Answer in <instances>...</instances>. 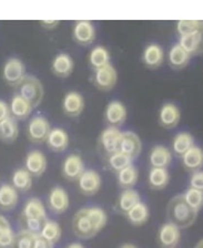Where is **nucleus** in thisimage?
Masks as SVG:
<instances>
[{
  "label": "nucleus",
  "mask_w": 203,
  "mask_h": 248,
  "mask_svg": "<svg viewBox=\"0 0 203 248\" xmlns=\"http://www.w3.org/2000/svg\"><path fill=\"white\" fill-rule=\"evenodd\" d=\"M128 116L127 108L120 101L113 100L109 102L104 110V120L108 126L120 127L126 122Z\"/></svg>",
  "instance_id": "nucleus-12"
},
{
  "label": "nucleus",
  "mask_w": 203,
  "mask_h": 248,
  "mask_svg": "<svg viewBox=\"0 0 203 248\" xmlns=\"http://www.w3.org/2000/svg\"><path fill=\"white\" fill-rule=\"evenodd\" d=\"M170 182V174L167 169L151 168L148 174V183L151 189L161 191L166 188Z\"/></svg>",
  "instance_id": "nucleus-32"
},
{
  "label": "nucleus",
  "mask_w": 203,
  "mask_h": 248,
  "mask_svg": "<svg viewBox=\"0 0 203 248\" xmlns=\"http://www.w3.org/2000/svg\"><path fill=\"white\" fill-rule=\"evenodd\" d=\"M126 217L128 222L134 225V226H142L148 222L150 217L149 207L143 202H140L128 213H126Z\"/></svg>",
  "instance_id": "nucleus-33"
},
{
  "label": "nucleus",
  "mask_w": 203,
  "mask_h": 248,
  "mask_svg": "<svg viewBox=\"0 0 203 248\" xmlns=\"http://www.w3.org/2000/svg\"><path fill=\"white\" fill-rule=\"evenodd\" d=\"M53 245L48 240L45 239L42 236L37 235L36 239H34V248H52Z\"/></svg>",
  "instance_id": "nucleus-46"
},
{
  "label": "nucleus",
  "mask_w": 203,
  "mask_h": 248,
  "mask_svg": "<svg viewBox=\"0 0 203 248\" xmlns=\"http://www.w3.org/2000/svg\"><path fill=\"white\" fill-rule=\"evenodd\" d=\"M46 155L38 150H33L27 153L25 157V169L33 177H40L47 170Z\"/></svg>",
  "instance_id": "nucleus-17"
},
{
  "label": "nucleus",
  "mask_w": 203,
  "mask_h": 248,
  "mask_svg": "<svg viewBox=\"0 0 203 248\" xmlns=\"http://www.w3.org/2000/svg\"><path fill=\"white\" fill-rule=\"evenodd\" d=\"M120 248H138V247L132 245V244H124V245H122Z\"/></svg>",
  "instance_id": "nucleus-49"
},
{
  "label": "nucleus",
  "mask_w": 203,
  "mask_h": 248,
  "mask_svg": "<svg viewBox=\"0 0 203 248\" xmlns=\"http://www.w3.org/2000/svg\"><path fill=\"white\" fill-rule=\"evenodd\" d=\"M16 93L28 102L31 108H37L44 98V87L36 77L26 75L15 87Z\"/></svg>",
  "instance_id": "nucleus-2"
},
{
  "label": "nucleus",
  "mask_w": 203,
  "mask_h": 248,
  "mask_svg": "<svg viewBox=\"0 0 203 248\" xmlns=\"http://www.w3.org/2000/svg\"><path fill=\"white\" fill-rule=\"evenodd\" d=\"M9 110H10V116L15 120H26L29 118L33 111L30 104L27 102L25 99H22L20 95L17 93L11 98L9 103Z\"/></svg>",
  "instance_id": "nucleus-27"
},
{
  "label": "nucleus",
  "mask_w": 203,
  "mask_h": 248,
  "mask_svg": "<svg viewBox=\"0 0 203 248\" xmlns=\"http://www.w3.org/2000/svg\"><path fill=\"white\" fill-rule=\"evenodd\" d=\"M75 68L72 58L66 52L58 53L52 59L51 71L58 78H67L71 75Z\"/></svg>",
  "instance_id": "nucleus-20"
},
{
  "label": "nucleus",
  "mask_w": 203,
  "mask_h": 248,
  "mask_svg": "<svg viewBox=\"0 0 203 248\" xmlns=\"http://www.w3.org/2000/svg\"><path fill=\"white\" fill-rule=\"evenodd\" d=\"M194 248H203V239H201L200 242H198V244Z\"/></svg>",
  "instance_id": "nucleus-50"
},
{
  "label": "nucleus",
  "mask_w": 203,
  "mask_h": 248,
  "mask_svg": "<svg viewBox=\"0 0 203 248\" xmlns=\"http://www.w3.org/2000/svg\"><path fill=\"white\" fill-rule=\"evenodd\" d=\"M121 134L122 132L119 130V127L115 126H107L100 133L98 139L99 147L107 156L118 151Z\"/></svg>",
  "instance_id": "nucleus-11"
},
{
  "label": "nucleus",
  "mask_w": 203,
  "mask_h": 248,
  "mask_svg": "<svg viewBox=\"0 0 203 248\" xmlns=\"http://www.w3.org/2000/svg\"><path fill=\"white\" fill-rule=\"evenodd\" d=\"M59 23H60L59 20H42V21H40V25L42 26V28H45L47 30L56 29Z\"/></svg>",
  "instance_id": "nucleus-47"
},
{
  "label": "nucleus",
  "mask_w": 203,
  "mask_h": 248,
  "mask_svg": "<svg viewBox=\"0 0 203 248\" xmlns=\"http://www.w3.org/2000/svg\"><path fill=\"white\" fill-rule=\"evenodd\" d=\"M26 76V67L18 58H9L2 67V79L7 84L16 87Z\"/></svg>",
  "instance_id": "nucleus-7"
},
{
  "label": "nucleus",
  "mask_w": 203,
  "mask_h": 248,
  "mask_svg": "<svg viewBox=\"0 0 203 248\" xmlns=\"http://www.w3.org/2000/svg\"><path fill=\"white\" fill-rule=\"evenodd\" d=\"M202 20H179L177 22V32L180 37L193 33L200 28Z\"/></svg>",
  "instance_id": "nucleus-43"
},
{
  "label": "nucleus",
  "mask_w": 203,
  "mask_h": 248,
  "mask_svg": "<svg viewBox=\"0 0 203 248\" xmlns=\"http://www.w3.org/2000/svg\"><path fill=\"white\" fill-rule=\"evenodd\" d=\"M62 112L69 118H77L83 113L85 108L84 96L77 91H69L62 99Z\"/></svg>",
  "instance_id": "nucleus-16"
},
{
  "label": "nucleus",
  "mask_w": 203,
  "mask_h": 248,
  "mask_svg": "<svg viewBox=\"0 0 203 248\" xmlns=\"http://www.w3.org/2000/svg\"><path fill=\"white\" fill-rule=\"evenodd\" d=\"M11 185L18 192L29 191L33 186V176L25 168L17 169L11 175Z\"/></svg>",
  "instance_id": "nucleus-35"
},
{
  "label": "nucleus",
  "mask_w": 203,
  "mask_h": 248,
  "mask_svg": "<svg viewBox=\"0 0 203 248\" xmlns=\"http://www.w3.org/2000/svg\"><path fill=\"white\" fill-rule=\"evenodd\" d=\"M66 248H85V247L80 243H71V244H69V245Z\"/></svg>",
  "instance_id": "nucleus-48"
},
{
  "label": "nucleus",
  "mask_w": 203,
  "mask_h": 248,
  "mask_svg": "<svg viewBox=\"0 0 203 248\" xmlns=\"http://www.w3.org/2000/svg\"><path fill=\"white\" fill-rule=\"evenodd\" d=\"M191 57L183 50L180 45L175 44L168 53V63L174 70H181L185 69L186 65L189 64Z\"/></svg>",
  "instance_id": "nucleus-28"
},
{
  "label": "nucleus",
  "mask_w": 203,
  "mask_h": 248,
  "mask_svg": "<svg viewBox=\"0 0 203 248\" xmlns=\"http://www.w3.org/2000/svg\"><path fill=\"white\" fill-rule=\"evenodd\" d=\"M141 150L142 143L138 134L132 131L122 132L118 145V152L124 154L134 162L141 153Z\"/></svg>",
  "instance_id": "nucleus-6"
},
{
  "label": "nucleus",
  "mask_w": 203,
  "mask_h": 248,
  "mask_svg": "<svg viewBox=\"0 0 203 248\" xmlns=\"http://www.w3.org/2000/svg\"><path fill=\"white\" fill-rule=\"evenodd\" d=\"M47 146L50 151L56 153H61L67 150L69 145V137L68 133L61 127H54L50 130L48 138L46 140Z\"/></svg>",
  "instance_id": "nucleus-21"
},
{
  "label": "nucleus",
  "mask_w": 203,
  "mask_h": 248,
  "mask_svg": "<svg viewBox=\"0 0 203 248\" xmlns=\"http://www.w3.org/2000/svg\"><path fill=\"white\" fill-rule=\"evenodd\" d=\"M39 235L42 236L45 239L51 243L52 245H54V244L60 240L61 235H62V230L60 225L58 224L56 220L47 219Z\"/></svg>",
  "instance_id": "nucleus-36"
},
{
  "label": "nucleus",
  "mask_w": 203,
  "mask_h": 248,
  "mask_svg": "<svg viewBox=\"0 0 203 248\" xmlns=\"http://www.w3.org/2000/svg\"><path fill=\"white\" fill-rule=\"evenodd\" d=\"M72 39L79 46L91 45L96 39V29L93 23L88 20L76 21L72 28Z\"/></svg>",
  "instance_id": "nucleus-14"
},
{
  "label": "nucleus",
  "mask_w": 203,
  "mask_h": 248,
  "mask_svg": "<svg viewBox=\"0 0 203 248\" xmlns=\"http://www.w3.org/2000/svg\"><path fill=\"white\" fill-rule=\"evenodd\" d=\"M182 165L188 172L194 173L203 168V150L199 146H192L181 157Z\"/></svg>",
  "instance_id": "nucleus-25"
},
{
  "label": "nucleus",
  "mask_w": 203,
  "mask_h": 248,
  "mask_svg": "<svg viewBox=\"0 0 203 248\" xmlns=\"http://www.w3.org/2000/svg\"><path fill=\"white\" fill-rule=\"evenodd\" d=\"M69 204V195L65 188L61 186H54L50 189L47 197V206L53 214L59 215L65 213L68 209Z\"/></svg>",
  "instance_id": "nucleus-10"
},
{
  "label": "nucleus",
  "mask_w": 203,
  "mask_h": 248,
  "mask_svg": "<svg viewBox=\"0 0 203 248\" xmlns=\"http://www.w3.org/2000/svg\"><path fill=\"white\" fill-rule=\"evenodd\" d=\"M15 235L9 220L3 215H0V248L13 247Z\"/></svg>",
  "instance_id": "nucleus-37"
},
{
  "label": "nucleus",
  "mask_w": 203,
  "mask_h": 248,
  "mask_svg": "<svg viewBox=\"0 0 203 248\" xmlns=\"http://www.w3.org/2000/svg\"><path fill=\"white\" fill-rule=\"evenodd\" d=\"M46 220L37 218H22V217H20L19 218V225H20L21 230L29 232L31 234L39 235Z\"/></svg>",
  "instance_id": "nucleus-42"
},
{
  "label": "nucleus",
  "mask_w": 203,
  "mask_h": 248,
  "mask_svg": "<svg viewBox=\"0 0 203 248\" xmlns=\"http://www.w3.org/2000/svg\"><path fill=\"white\" fill-rule=\"evenodd\" d=\"M20 217H22V218H37L44 220L48 219L45 204L37 197H31V199L26 201L21 209Z\"/></svg>",
  "instance_id": "nucleus-22"
},
{
  "label": "nucleus",
  "mask_w": 203,
  "mask_h": 248,
  "mask_svg": "<svg viewBox=\"0 0 203 248\" xmlns=\"http://www.w3.org/2000/svg\"><path fill=\"white\" fill-rule=\"evenodd\" d=\"M50 130H51V127H50L48 120L42 115H36L29 120L28 125H27V138L31 143L41 144V143L46 142Z\"/></svg>",
  "instance_id": "nucleus-4"
},
{
  "label": "nucleus",
  "mask_w": 203,
  "mask_h": 248,
  "mask_svg": "<svg viewBox=\"0 0 203 248\" xmlns=\"http://www.w3.org/2000/svg\"><path fill=\"white\" fill-rule=\"evenodd\" d=\"M87 211L92 220V224L93 226H95L96 231L98 232L100 231H102L108 222V215L104 209L93 206V207H87Z\"/></svg>",
  "instance_id": "nucleus-40"
},
{
  "label": "nucleus",
  "mask_w": 203,
  "mask_h": 248,
  "mask_svg": "<svg viewBox=\"0 0 203 248\" xmlns=\"http://www.w3.org/2000/svg\"><path fill=\"white\" fill-rule=\"evenodd\" d=\"M107 162H108V165H109V168H110V170L116 173H118L119 170H121L124 168H127L128 165L132 164V161L130 160V158L126 156L124 154L118 152V151L110 155H108Z\"/></svg>",
  "instance_id": "nucleus-39"
},
{
  "label": "nucleus",
  "mask_w": 203,
  "mask_h": 248,
  "mask_svg": "<svg viewBox=\"0 0 203 248\" xmlns=\"http://www.w3.org/2000/svg\"><path fill=\"white\" fill-rule=\"evenodd\" d=\"M180 119L181 112L174 103L167 102L160 108L158 121L160 125L165 129H174L180 122Z\"/></svg>",
  "instance_id": "nucleus-18"
},
{
  "label": "nucleus",
  "mask_w": 203,
  "mask_h": 248,
  "mask_svg": "<svg viewBox=\"0 0 203 248\" xmlns=\"http://www.w3.org/2000/svg\"><path fill=\"white\" fill-rule=\"evenodd\" d=\"M85 170L83 157L78 154H69L61 165L62 176L70 182H77Z\"/></svg>",
  "instance_id": "nucleus-13"
},
{
  "label": "nucleus",
  "mask_w": 203,
  "mask_h": 248,
  "mask_svg": "<svg viewBox=\"0 0 203 248\" xmlns=\"http://www.w3.org/2000/svg\"><path fill=\"white\" fill-rule=\"evenodd\" d=\"M189 185L191 188H196L198 191L203 192V170H198V172L192 173L190 177Z\"/></svg>",
  "instance_id": "nucleus-44"
},
{
  "label": "nucleus",
  "mask_w": 203,
  "mask_h": 248,
  "mask_svg": "<svg viewBox=\"0 0 203 248\" xmlns=\"http://www.w3.org/2000/svg\"><path fill=\"white\" fill-rule=\"evenodd\" d=\"M77 183L83 195L93 196L101 188V176L95 170H85V172L78 178Z\"/></svg>",
  "instance_id": "nucleus-8"
},
{
  "label": "nucleus",
  "mask_w": 203,
  "mask_h": 248,
  "mask_svg": "<svg viewBox=\"0 0 203 248\" xmlns=\"http://www.w3.org/2000/svg\"><path fill=\"white\" fill-rule=\"evenodd\" d=\"M34 234L20 230L18 232H16L14 245L11 248H34V239H36Z\"/></svg>",
  "instance_id": "nucleus-41"
},
{
  "label": "nucleus",
  "mask_w": 203,
  "mask_h": 248,
  "mask_svg": "<svg viewBox=\"0 0 203 248\" xmlns=\"http://www.w3.org/2000/svg\"><path fill=\"white\" fill-rule=\"evenodd\" d=\"M10 116V110H9V104L5 101L0 100V122H2L3 120L8 119Z\"/></svg>",
  "instance_id": "nucleus-45"
},
{
  "label": "nucleus",
  "mask_w": 203,
  "mask_h": 248,
  "mask_svg": "<svg viewBox=\"0 0 203 248\" xmlns=\"http://www.w3.org/2000/svg\"><path fill=\"white\" fill-rule=\"evenodd\" d=\"M18 135L19 126L17 120L9 116L2 122H0V141L6 144H11L18 139Z\"/></svg>",
  "instance_id": "nucleus-31"
},
{
  "label": "nucleus",
  "mask_w": 203,
  "mask_h": 248,
  "mask_svg": "<svg viewBox=\"0 0 203 248\" xmlns=\"http://www.w3.org/2000/svg\"><path fill=\"white\" fill-rule=\"evenodd\" d=\"M179 45L190 57L200 56L203 53V21L196 32L182 36L179 39Z\"/></svg>",
  "instance_id": "nucleus-15"
},
{
  "label": "nucleus",
  "mask_w": 203,
  "mask_h": 248,
  "mask_svg": "<svg viewBox=\"0 0 203 248\" xmlns=\"http://www.w3.org/2000/svg\"><path fill=\"white\" fill-rule=\"evenodd\" d=\"M140 202H141V197H140L138 191H135V188L123 189L120 193L118 199H117L116 209L121 214L126 215V213H128Z\"/></svg>",
  "instance_id": "nucleus-24"
},
{
  "label": "nucleus",
  "mask_w": 203,
  "mask_h": 248,
  "mask_svg": "<svg viewBox=\"0 0 203 248\" xmlns=\"http://www.w3.org/2000/svg\"><path fill=\"white\" fill-rule=\"evenodd\" d=\"M172 162L171 151L165 145H155L149 153V163L151 168L167 169Z\"/></svg>",
  "instance_id": "nucleus-23"
},
{
  "label": "nucleus",
  "mask_w": 203,
  "mask_h": 248,
  "mask_svg": "<svg viewBox=\"0 0 203 248\" xmlns=\"http://www.w3.org/2000/svg\"><path fill=\"white\" fill-rule=\"evenodd\" d=\"M194 146V139L189 132H180L172 140V152L177 157H182L191 147Z\"/></svg>",
  "instance_id": "nucleus-30"
},
{
  "label": "nucleus",
  "mask_w": 203,
  "mask_h": 248,
  "mask_svg": "<svg viewBox=\"0 0 203 248\" xmlns=\"http://www.w3.org/2000/svg\"><path fill=\"white\" fill-rule=\"evenodd\" d=\"M182 196L186 202V204L197 213H199V211L203 207V192L198 191L196 188L189 187L182 194Z\"/></svg>",
  "instance_id": "nucleus-38"
},
{
  "label": "nucleus",
  "mask_w": 203,
  "mask_h": 248,
  "mask_svg": "<svg viewBox=\"0 0 203 248\" xmlns=\"http://www.w3.org/2000/svg\"><path fill=\"white\" fill-rule=\"evenodd\" d=\"M139 178L138 169L134 164L128 165L117 173V182L122 189L134 188Z\"/></svg>",
  "instance_id": "nucleus-34"
},
{
  "label": "nucleus",
  "mask_w": 203,
  "mask_h": 248,
  "mask_svg": "<svg viewBox=\"0 0 203 248\" xmlns=\"http://www.w3.org/2000/svg\"><path fill=\"white\" fill-rule=\"evenodd\" d=\"M91 80L98 90L108 92L116 87L117 81H118V73H117L116 68L111 63H109L93 71Z\"/></svg>",
  "instance_id": "nucleus-5"
},
{
  "label": "nucleus",
  "mask_w": 203,
  "mask_h": 248,
  "mask_svg": "<svg viewBox=\"0 0 203 248\" xmlns=\"http://www.w3.org/2000/svg\"><path fill=\"white\" fill-rule=\"evenodd\" d=\"M180 228L174 224L167 222L160 226L157 234V242L161 248H175L180 242Z\"/></svg>",
  "instance_id": "nucleus-9"
},
{
  "label": "nucleus",
  "mask_w": 203,
  "mask_h": 248,
  "mask_svg": "<svg viewBox=\"0 0 203 248\" xmlns=\"http://www.w3.org/2000/svg\"><path fill=\"white\" fill-rule=\"evenodd\" d=\"M165 60V52L158 44H149L143 49L141 61L148 69H158Z\"/></svg>",
  "instance_id": "nucleus-19"
},
{
  "label": "nucleus",
  "mask_w": 203,
  "mask_h": 248,
  "mask_svg": "<svg viewBox=\"0 0 203 248\" xmlns=\"http://www.w3.org/2000/svg\"><path fill=\"white\" fill-rule=\"evenodd\" d=\"M72 232L78 238L90 239L98 234L88 214L87 208H81L72 217Z\"/></svg>",
  "instance_id": "nucleus-3"
},
{
  "label": "nucleus",
  "mask_w": 203,
  "mask_h": 248,
  "mask_svg": "<svg viewBox=\"0 0 203 248\" xmlns=\"http://www.w3.org/2000/svg\"><path fill=\"white\" fill-rule=\"evenodd\" d=\"M19 192L11 184L0 185V211L8 212L18 205Z\"/></svg>",
  "instance_id": "nucleus-26"
},
{
  "label": "nucleus",
  "mask_w": 203,
  "mask_h": 248,
  "mask_svg": "<svg viewBox=\"0 0 203 248\" xmlns=\"http://www.w3.org/2000/svg\"><path fill=\"white\" fill-rule=\"evenodd\" d=\"M88 63L93 71L110 63V52L103 46H96L88 56Z\"/></svg>",
  "instance_id": "nucleus-29"
},
{
  "label": "nucleus",
  "mask_w": 203,
  "mask_h": 248,
  "mask_svg": "<svg viewBox=\"0 0 203 248\" xmlns=\"http://www.w3.org/2000/svg\"><path fill=\"white\" fill-rule=\"evenodd\" d=\"M167 217L170 223L174 224L181 230L193 225L198 217V213L186 204L182 194H180L170 200L167 206Z\"/></svg>",
  "instance_id": "nucleus-1"
}]
</instances>
